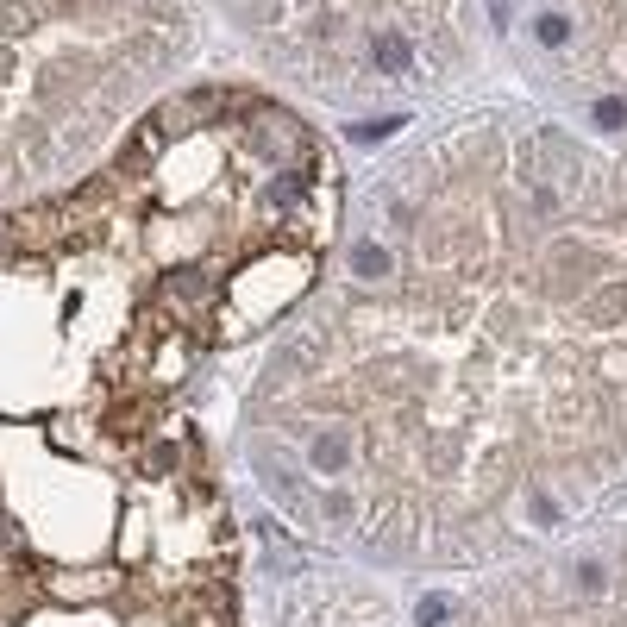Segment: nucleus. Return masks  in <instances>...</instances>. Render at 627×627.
Listing matches in <instances>:
<instances>
[{
	"label": "nucleus",
	"instance_id": "7ed1b4c3",
	"mask_svg": "<svg viewBox=\"0 0 627 627\" xmlns=\"http://www.w3.org/2000/svg\"><path fill=\"white\" fill-rule=\"evenodd\" d=\"M439 621H446V602H439V596H433V602H427V609H421V627H439Z\"/></svg>",
	"mask_w": 627,
	"mask_h": 627
},
{
	"label": "nucleus",
	"instance_id": "f03ea898",
	"mask_svg": "<svg viewBox=\"0 0 627 627\" xmlns=\"http://www.w3.org/2000/svg\"><path fill=\"white\" fill-rule=\"evenodd\" d=\"M358 270H364V276H383V251L364 245V251H358Z\"/></svg>",
	"mask_w": 627,
	"mask_h": 627
},
{
	"label": "nucleus",
	"instance_id": "f257e3e1",
	"mask_svg": "<svg viewBox=\"0 0 627 627\" xmlns=\"http://www.w3.org/2000/svg\"><path fill=\"white\" fill-rule=\"evenodd\" d=\"M314 464H320V471H339V464H345V446H339V439H320V446H314Z\"/></svg>",
	"mask_w": 627,
	"mask_h": 627
}]
</instances>
